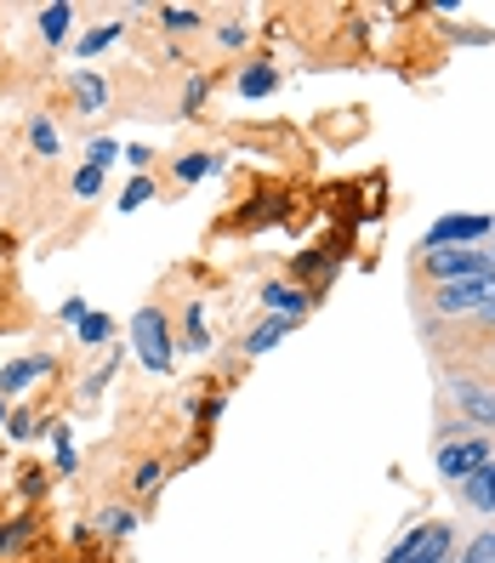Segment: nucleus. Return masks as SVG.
<instances>
[{
	"label": "nucleus",
	"instance_id": "nucleus-13",
	"mask_svg": "<svg viewBox=\"0 0 495 563\" xmlns=\"http://www.w3.org/2000/svg\"><path fill=\"white\" fill-rule=\"evenodd\" d=\"M165 478H172V467H165L160 455L138 461V467H131V478H125V489H131V501H154V495L165 489Z\"/></svg>",
	"mask_w": 495,
	"mask_h": 563
},
{
	"label": "nucleus",
	"instance_id": "nucleus-5",
	"mask_svg": "<svg viewBox=\"0 0 495 563\" xmlns=\"http://www.w3.org/2000/svg\"><path fill=\"white\" fill-rule=\"evenodd\" d=\"M490 296H495V274L450 279V285H433V308H439V313H484Z\"/></svg>",
	"mask_w": 495,
	"mask_h": 563
},
{
	"label": "nucleus",
	"instance_id": "nucleus-3",
	"mask_svg": "<svg viewBox=\"0 0 495 563\" xmlns=\"http://www.w3.org/2000/svg\"><path fill=\"white\" fill-rule=\"evenodd\" d=\"M484 461H490V439L473 433V427H461V439H444L439 444V478L461 484V478H473Z\"/></svg>",
	"mask_w": 495,
	"mask_h": 563
},
{
	"label": "nucleus",
	"instance_id": "nucleus-28",
	"mask_svg": "<svg viewBox=\"0 0 495 563\" xmlns=\"http://www.w3.org/2000/svg\"><path fill=\"white\" fill-rule=\"evenodd\" d=\"M206 97H211V75H188V86H183V120L200 114Z\"/></svg>",
	"mask_w": 495,
	"mask_h": 563
},
{
	"label": "nucleus",
	"instance_id": "nucleus-8",
	"mask_svg": "<svg viewBox=\"0 0 495 563\" xmlns=\"http://www.w3.org/2000/svg\"><path fill=\"white\" fill-rule=\"evenodd\" d=\"M256 296H262V308H268L274 319H290V324H302V319H308V308H314V290L290 285V279H268Z\"/></svg>",
	"mask_w": 495,
	"mask_h": 563
},
{
	"label": "nucleus",
	"instance_id": "nucleus-39",
	"mask_svg": "<svg viewBox=\"0 0 495 563\" xmlns=\"http://www.w3.org/2000/svg\"><path fill=\"white\" fill-rule=\"evenodd\" d=\"M484 256H490V268H495V234H490V251H484Z\"/></svg>",
	"mask_w": 495,
	"mask_h": 563
},
{
	"label": "nucleus",
	"instance_id": "nucleus-19",
	"mask_svg": "<svg viewBox=\"0 0 495 563\" xmlns=\"http://www.w3.org/2000/svg\"><path fill=\"white\" fill-rule=\"evenodd\" d=\"M183 353H211V324H206V302H188L183 308Z\"/></svg>",
	"mask_w": 495,
	"mask_h": 563
},
{
	"label": "nucleus",
	"instance_id": "nucleus-35",
	"mask_svg": "<svg viewBox=\"0 0 495 563\" xmlns=\"http://www.w3.org/2000/svg\"><path fill=\"white\" fill-rule=\"evenodd\" d=\"M120 154L131 159V172H138V177L148 172V159H154V148H148V143H131V148H120Z\"/></svg>",
	"mask_w": 495,
	"mask_h": 563
},
{
	"label": "nucleus",
	"instance_id": "nucleus-16",
	"mask_svg": "<svg viewBox=\"0 0 495 563\" xmlns=\"http://www.w3.org/2000/svg\"><path fill=\"white\" fill-rule=\"evenodd\" d=\"M75 342H80L86 353H109V347H114V319L97 313V308H86V319L75 324Z\"/></svg>",
	"mask_w": 495,
	"mask_h": 563
},
{
	"label": "nucleus",
	"instance_id": "nucleus-7",
	"mask_svg": "<svg viewBox=\"0 0 495 563\" xmlns=\"http://www.w3.org/2000/svg\"><path fill=\"white\" fill-rule=\"evenodd\" d=\"M52 376H57L52 353H23V358H12L7 371H0V399H23L35 382H52Z\"/></svg>",
	"mask_w": 495,
	"mask_h": 563
},
{
	"label": "nucleus",
	"instance_id": "nucleus-12",
	"mask_svg": "<svg viewBox=\"0 0 495 563\" xmlns=\"http://www.w3.org/2000/svg\"><path fill=\"white\" fill-rule=\"evenodd\" d=\"M69 91H75V109L80 114H103L109 109V80L97 75V69H75L69 75Z\"/></svg>",
	"mask_w": 495,
	"mask_h": 563
},
{
	"label": "nucleus",
	"instance_id": "nucleus-27",
	"mask_svg": "<svg viewBox=\"0 0 495 563\" xmlns=\"http://www.w3.org/2000/svg\"><path fill=\"white\" fill-rule=\"evenodd\" d=\"M222 393H211V399H188V416H194V433L200 439H211V427H217V416H222Z\"/></svg>",
	"mask_w": 495,
	"mask_h": 563
},
{
	"label": "nucleus",
	"instance_id": "nucleus-30",
	"mask_svg": "<svg viewBox=\"0 0 495 563\" xmlns=\"http://www.w3.org/2000/svg\"><path fill=\"white\" fill-rule=\"evenodd\" d=\"M103 177H109V172H97V165H80V172L69 177L75 200H97V194H103Z\"/></svg>",
	"mask_w": 495,
	"mask_h": 563
},
{
	"label": "nucleus",
	"instance_id": "nucleus-14",
	"mask_svg": "<svg viewBox=\"0 0 495 563\" xmlns=\"http://www.w3.org/2000/svg\"><path fill=\"white\" fill-rule=\"evenodd\" d=\"M234 91L245 97V103H262V97L279 91V69H274V63H245L240 80H234Z\"/></svg>",
	"mask_w": 495,
	"mask_h": 563
},
{
	"label": "nucleus",
	"instance_id": "nucleus-1",
	"mask_svg": "<svg viewBox=\"0 0 495 563\" xmlns=\"http://www.w3.org/2000/svg\"><path fill=\"white\" fill-rule=\"evenodd\" d=\"M131 347H138L143 371L172 376V364H177V336H172V319H165V308H138V313H131Z\"/></svg>",
	"mask_w": 495,
	"mask_h": 563
},
{
	"label": "nucleus",
	"instance_id": "nucleus-31",
	"mask_svg": "<svg viewBox=\"0 0 495 563\" xmlns=\"http://www.w3.org/2000/svg\"><path fill=\"white\" fill-rule=\"evenodd\" d=\"M46 489H52V473H46V467H23V478H18V495H23V501H41Z\"/></svg>",
	"mask_w": 495,
	"mask_h": 563
},
{
	"label": "nucleus",
	"instance_id": "nucleus-10",
	"mask_svg": "<svg viewBox=\"0 0 495 563\" xmlns=\"http://www.w3.org/2000/svg\"><path fill=\"white\" fill-rule=\"evenodd\" d=\"M222 165H228V154H211V148H188V154H177V159H172V172H177V183H183V188H194V183L217 177Z\"/></svg>",
	"mask_w": 495,
	"mask_h": 563
},
{
	"label": "nucleus",
	"instance_id": "nucleus-17",
	"mask_svg": "<svg viewBox=\"0 0 495 563\" xmlns=\"http://www.w3.org/2000/svg\"><path fill=\"white\" fill-rule=\"evenodd\" d=\"M138 523H143V512H138V507H103V512L91 518V529H97V536H109V541L138 536Z\"/></svg>",
	"mask_w": 495,
	"mask_h": 563
},
{
	"label": "nucleus",
	"instance_id": "nucleus-20",
	"mask_svg": "<svg viewBox=\"0 0 495 563\" xmlns=\"http://www.w3.org/2000/svg\"><path fill=\"white\" fill-rule=\"evenodd\" d=\"M41 41L46 46H63V41H69V23H75V7H69V0H52V7H41Z\"/></svg>",
	"mask_w": 495,
	"mask_h": 563
},
{
	"label": "nucleus",
	"instance_id": "nucleus-37",
	"mask_svg": "<svg viewBox=\"0 0 495 563\" xmlns=\"http://www.w3.org/2000/svg\"><path fill=\"white\" fill-rule=\"evenodd\" d=\"M7 416H12V410H7V399H0V433H7Z\"/></svg>",
	"mask_w": 495,
	"mask_h": 563
},
{
	"label": "nucleus",
	"instance_id": "nucleus-23",
	"mask_svg": "<svg viewBox=\"0 0 495 563\" xmlns=\"http://www.w3.org/2000/svg\"><path fill=\"white\" fill-rule=\"evenodd\" d=\"M120 35H125V23H120V18H114V23H97V29H86V35L75 41V52H80V57H97V52H109Z\"/></svg>",
	"mask_w": 495,
	"mask_h": 563
},
{
	"label": "nucleus",
	"instance_id": "nucleus-22",
	"mask_svg": "<svg viewBox=\"0 0 495 563\" xmlns=\"http://www.w3.org/2000/svg\"><path fill=\"white\" fill-rule=\"evenodd\" d=\"M120 364H125V353H120V347H109V353H103V364H97V371H91V376H86V382L75 387V393H80V405L103 399V387L114 382V371H120Z\"/></svg>",
	"mask_w": 495,
	"mask_h": 563
},
{
	"label": "nucleus",
	"instance_id": "nucleus-38",
	"mask_svg": "<svg viewBox=\"0 0 495 563\" xmlns=\"http://www.w3.org/2000/svg\"><path fill=\"white\" fill-rule=\"evenodd\" d=\"M484 319H490V324H495V296H490V302H484Z\"/></svg>",
	"mask_w": 495,
	"mask_h": 563
},
{
	"label": "nucleus",
	"instance_id": "nucleus-9",
	"mask_svg": "<svg viewBox=\"0 0 495 563\" xmlns=\"http://www.w3.org/2000/svg\"><path fill=\"white\" fill-rule=\"evenodd\" d=\"M450 393L473 427H495V382H455Z\"/></svg>",
	"mask_w": 495,
	"mask_h": 563
},
{
	"label": "nucleus",
	"instance_id": "nucleus-26",
	"mask_svg": "<svg viewBox=\"0 0 495 563\" xmlns=\"http://www.w3.org/2000/svg\"><path fill=\"white\" fill-rule=\"evenodd\" d=\"M29 148H35L41 159H57V148H63V137H57V125H52L46 114H35V120H29Z\"/></svg>",
	"mask_w": 495,
	"mask_h": 563
},
{
	"label": "nucleus",
	"instance_id": "nucleus-34",
	"mask_svg": "<svg viewBox=\"0 0 495 563\" xmlns=\"http://www.w3.org/2000/svg\"><path fill=\"white\" fill-rule=\"evenodd\" d=\"M245 41H251L245 23H222V29H217V46H222V52H240Z\"/></svg>",
	"mask_w": 495,
	"mask_h": 563
},
{
	"label": "nucleus",
	"instance_id": "nucleus-2",
	"mask_svg": "<svg viewBox=\"0 0 495 563\" xmlns=\"http://www.w3.org/2000/svg\"><path fill=\"white\" fill-rule=\"evenodd\" d=\"M495 234V217H479V211H450V217H439L433 228L421 234V251H468V245H479V240H490Z\"/></svg>",
	"mask_w": 495,
	"mask_h": 563
},
{
	"label": "nucleus",
	"instance_id": "nucleus-29",
	"mask_svg": "<svg viewBox=\"0 0 495 563\" xmlns=\"http://www.w3.org/2000/svg\"><path fill=\"white\" fill-rule=\"evenodd\" d=\"M154 194H160V188H154V177H148V172H143V177H131V183H125V194H120V211H138V206H148Z\"/></svg>",
	"mask_w": 495,
	"mask_h": 563
},
{
	"label": "nucleus",
	"instance_id": "nucleus-32",
	"mask_svg": "<svg viewBox=\"0 0 495 563\" xmlns=\"http://www.w3.org/2000/svg\"><path fill=\"white\" fill-rule=\"evenodd\" d=\"M114 159H120V143H114V137H91V148H86V165H97V172H109Z\"/></svg>",
	"mask_w": 495,
	"mask_h": 563
},
{
	"label": "nucleus",
	"instance_id": "nucleus-21",
	"mask_svg": "<svg viewBox=\"0 0 495 563\" xmlns=\"http://www.w3.org/2000/svg\"><path fill=\"white\" fill-rule=\"evenodd\" d=\"M461 495H468V507L495 512V461H484V467H479L473 478H461Z\"/></svg>",
	"mask_w": 495,
	"mask_h": 563
},
{
	"label": "nucleus",
	"instance_id": "nucleus-4",
	"mask_svg": "<svg viewBox=\"0 0 495 563\" xmlns=\"http://www.w3.org/2000/svg\"><path fill=\"white\" fill-rule=\"evenodd\" d=\"M444 552H450V523H416L382 563H444Z\"/></svg>",
	"mask_w": 495,
	"mask_h": 563
},
{
	"label": "nucleus",
	"instance_id": "nucleus-6",
	"mask_svg": "<svg viewBox=\"0 0 495 563\" xmlns=\"http://www.w3.org/2000/svg\"><path fill=\"white\" fill-rule=\"evenodd\" d=\"M421 268L433 274L439 285H450V279H479V274H495L484 251H421Z\"/></svg>",
	"mask_w": 495,
	"mask_h": 563
},
{
	"label": "nucleus",
	"instance_id": "nucleus-15",
	"mask_svg": "<svg viewBox=\"0 0 495 563\" xmlns=\"http://www.w3.org/2000/svg\"><path fill=\"white\" fill-rule=\"evenodd\" d=\"M290 330H296L290 319H274V313H268V319H262L256 330H245V342H240V353H245V358H262V353H274V347H279V342L290 336Z\"/></svg>",
	"mask_w": 495,
	"mask_h": 563
},
{
	"label": "nucleus",
	"instance_id": "nucleus-36",
	"mask_svg": "<svg viewBox=\"0 0 495 563\" xmlns=\"http://www.w3.org/2000/svg\"><path fill=\"white\" fill-rule=\"evenodd\" d=\"M57 313H63V324H80V319H86V296H63Z\"/></svg>",
	"mask_w": 495,
	"mask_h": 563
},
{
	"label": "nucleus",
	"instance_id": "nucleus-24",
	"mask_svg": "<svg viewBox=\"0 0 495 563\" xmlns=\"http://www.w3.org/2000/svg\"><path fill=\"white\" fill-rule=\"evenodd\" d=\"M200 23H206L200 7H160V29H165V35H194Z\"/></svg>",
	"mask_w": 495,
	"mask_h": 563
},
{
	"label": "nucleus",
	"instance_id": "nucleus-33",
	"mask_svg": "<svg viewBox=\"0 0 495 563\" xmlns=\"http://www.w3.org/2000/svg\"><path fill=\"white\" fill-rule=\"evenodd\" d=\"M461 563H495V529L473 536V541H468V552H461Z\"/></svg>",
	"mask_w": 495,
	"mask_h": 563
},
{
	"label": "nucleus",
	"instance_id": "nucleus-25",
	"mask_svg": "<svg viewBox=\"0 0 495 563\" xmlns=\"http://www.w3.org/2000/svg\"><path fill=\"white\" fill-rule=\"evenodd\" d=\"M7 439H12V444L41 439V410H35V405H18V410L7 416Z\"/></svg>",
	"mask_w": 495,
	"mask_h": 563
},
{
	"label": "nucleus",
	"instance_id": "nucleus-11",
	"mask_svg": "<svg viewBox=\"0 0 495 563\" xmlns=\"http://www.w3.org/2000/svg\"><path fill=\"white\" fill-rule=\"evenodd\" d=\"M35 541H41V518L35 512H18V518L0 523V558H23Z\"/></svg>",
	"mask_w": 495,
	"mask_h": 563
},
{
	"label": "nucleus",
	"instance_id": "nucleus-18",
	"mask_svg": "<svg viewBox=\"0 0 495 563\" xmlns=\"http://www.w3.org/2000/svg\"><path fill=\"white\" fill-rule=\"evenodd\" d=\"M46 433H52V473L69 478V473L80 467V455H75V427H69V421H52Z\"/></svg>",
	"mask_w": 495,
	"mask_h": 563
}]
</instances>
